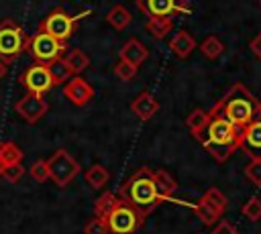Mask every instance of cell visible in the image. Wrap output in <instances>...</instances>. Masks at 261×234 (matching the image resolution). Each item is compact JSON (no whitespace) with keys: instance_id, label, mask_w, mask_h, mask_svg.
<instances>
[{"instance_id":"1","label":"cell","mask_w":261,"mask_h":234,"mask_svg":"<svg viewBox=\"0 0 261 234\" xmlns=\"http://www.w3.org/2000/svg\"><path fill=\"white\" fill-rule=\"evenodd\" d=\"M202 147L216 159L218 163L226 161L234 151H239L241 144V128L230 124L216 108L208 112V124L198 136Z\"/></svg>"},{"instance_id":"2","label":"cell","mask_w":261,"mask_h":234,"mask_svg":"<svg viewBox=\"0 0 261 234\" xmlns=\"http://www.w3.org/2000/svg\"><path fill=\"white\" fill-rule=\"evenodd\" d=\"M230 124H234L237 128L247 126L259 112H261V102L243 85V83H234L222 98L220 102H216L214 106Z\"/></svg>"},{"instance_id":"3","label":"cell","mask_w":261,"mask_h":234,"mask_svg":"<svg viewBox=\"0 0 261 234\" xmlns=\"http://www.w3.org/2000/svg\"><path fill=\"white\" fill-rule=\"evenodd\" d=\"M118 197L128 201L130 206L139 208L145 216L161 201V195L157 191V185L153 181V175H151V169L147 167H141L137 173H133L120 187L118 191Z\"/></svg>"},{"instance_id":"4","label":"cell","mask_w":261,"mask_h":234,"mask_svg":"<svg viewBox=\"0 0 261 234\" xmlns=\"http://www.w3.org/2000/svg\"><path fill=\"white\" fill-rule=\"evenodd\" d=\"M31 37L14 20L6 18L0 22V61L4 65L14 63L29 47Z\"/></svg>"},{"instance_id":"5","label":"cell","mask_w":261,"mask_h":234,"mask_svg":"<svg viewBox=\"0 0 261 234\" xmlns=\"http://www.w3.org/2000/svg\"><path fill=\"white\" fill-rule=\"evenodd\" d=\"M104 220L108 224V234H135L141 228L145 214L139 208L118 197V203Z\"/></svg>"},{"instance_id":"6","label":"cell","mask_w":261,"mask_h":234,"mask_svg":"<svg viewBox=\"0 0 261 234\" xmlns=\"http://www.w3.org/2000/svg\"><path fill=\"white\" fill-rule=\"evenodd\" d=\"M47 169H49V179L57 187H65L67 183L73 181V177L80 173V163L65 151L57 149L49 159H47Z\"/></svg>"},{"instance_id":"7","label":"cell","mask_w":261,"mask_h":234,"mask_svg":"<svg viewBox=\"0 0 261 234\" xmlns=\"http://www.w3.org/2000/svg\"><path fill=\"white\" fill-rule=\"evenodd\" d=\"M77 20H80V16H71V14H67L63 8H55L53 12H49V14L41 20L39 31H43V33L51 35L53 39L65 43V41L75 33Z\"/></svg>"},{"instance_id":"8","label":"cell","mask_w":261,"mask_h":234,"mask_svg":"<svg viewBox=\"0 0 261 234\" xmlns=\"http://www.w3.org/2000/svg\"><path fill=\"white\" fill-rule=\"evenodd\" d=\"M65 49H67L65 43L53 39L51 35H47V33H43V31H37V35L31 37L29 47H27V51L33 55V59H35L37 63H43V65H47V63L59 59V57L65 53Z\"/></svg>"},{"instance_id":"9","label":"cell","mask_w":261,"mask_h":234,"mask_svg":"<svg viewBox=\"0 0 261 234\" xmlns=\"http://www.w3.org/2000/svg\"><path fill=\"white\" fill-rule=\"evenodd\" d=\"M18 81L24 85V90H27L29 94H39V96H43L45 92H49V90L53 87L49 69H47V65H43V63H35V65L27 67V69L18 75Z\"/></svg>"},{"instance_id":"10","label":"cell","mask_w":261,"mask_h":234,"mask_svg":"<svg viewBox=\"0 0 261 234\" xmlns=\"http://www.w3.org/2000/svg\"><path fill=\"white\" fill-rule=\"evenodd\" d=\"M14 110H16V114H18L27 124H35V122H39V120L47 114L49 104L45 102L43 96H39V94H29V92H27V94L14 104Z\"/></svg>"},{"instance_id":"11","label":"cell","mask_w":261,"mask_h":234,"mask_svg":"<svg viewBox=\"0 0 261 234\" xmlns=\"http://www.w3.org/2000/svg\"><path fill=\"white\" fill-rule=\"evenodd\" d=\"M239 149H243L251 159H261V112L241 128Z\"/></svg>"},{"instance_id":"12","label":"cell","mask_w":261,"mask_h":234,"mask_svg":"<svg viewBox=\"0 0 261 234\" xmlns=\"http://www.w3.org/2000/svg\"><path fill=\"white\" fill-rule=\"evenodd\" d=\"M63 96H65L71 104L84 106V104H88V102L92 100L94 90H92V85H90L82 75H73L71 79L65 81V85H63Z\"/></svg>"},{"instance_id":"13","label":"cell","mask_w":261,"mask_h":234,"mask_svg":"<svg viewBox=\"0 0 261 234\" xmlns=\"http://www.w3.org/2000/svg\"><path fill=\"white\" fill-rule=\"evenodd\" d=\"M137 6L139 10L151 18H165V16H171L175 14V6H173V0H137Z\"/></svg>"},{"instance_id":"14","label":"cell","mask_w":261,"mask_h":234,"mask_svg":"<svg viewBox=\"0 0 261 234\" xmlns=\"http://www.w3.org/2000/svg\"><path fill=\"white\" fill-rule=\"evenodd\" d=\"M118 55H120L122 61H128L130 65L139 67V65L149 57V51H147V47H145L141 41H137V39H128V41L120 47Z\"/></svg>"},{"instance_id":"15","label":"cell","mask_w":261,"mask_h":234,"mask_svg":"<svg viewBox=\"0 0 261 234\" xmlns=\"http://www.w3.org/2000/svg\"><path fill=\"white\" fill-rule=\"evenodd\" d=\"M130 110H133L141 120H149V118H153V114L159 110V102H157L149 92H143V94H139V96L133 100Z\"/></svg>"},{"instance_id":"16","label":"cell","mask_w":261,"mask_h":234,"mask_svg":"<svg viewBox=\"0 0 261 234\" xmlns=\"http://www.w3.org/2000/svg\"><path fill=\"white\" fill-rule=\"evenodd\" d=\"M169 49L173 51L175 57L186 59L194 49H196V41L188 31H177L171 39H169Z\"/></svg>"},{"instance_id":"17","label":"cell","mask_w":261,"mask_h":234,"mask_svg":"<svg viewBox=\"0 0 261 234\" xmlns=\"http://www.w3.org/2000/svg\"><path fill=\"white\" fill-rule=\"evenodd\" d=\"M151 175H153V181L157 185V191H159L161 199H169L175 193V189H177L175 179L167 171H163V169H151Z\"/></svg>"},{"instance_id":"18","label":"cell","mask_w":261,"mask_h":234,"mask_svg":"<svg viewBox=\"0 0 261 234\" xmlns=\"http://www.w3.org/2000/svg\"><path fill=\"white\" fill-rule=\"evenodd\" d=\"M63 61H65V65L69 67L71 75H80V73H82L84 69H88V65H90V57H88L82 49H69L67 55L63 57Z\"/></svg>"},{"instance_id":"19","label":"cell","mask_w":261,"mask_h":234,"mask_svg":"<svg viewBox=\"0 0 261 234\" xmlns=\"http://www.w3.org/2000/svg\"><path fill=\"white\" fill-rule=\"evenodd\" d=\"M145 28L151 33L153 39H163V37H167V35L171 33L173 20H171V16H165V18H155V16H151V18H147Z\"/></svg>"},{"instance_id":"20","label":"cell","mask_w":261,"mask_h":234,"mask_svg":"<svg viewBox=\"0 0 261 234\" xmlns=\"http://www.w3.org/2000/svg\"><path fill=\"white\" fill-rule=\"evenodd\" d=\"M86 183L90 185V187H94V189H102L106 183H108V179H110V173H108V169L104 167V165H92L88 171H86Z\"/></svg>"},{"instance_id":"21","label":"cell","mask_w":261,"mask_h":234,"mask_svg":"<svg viewBox=\"0 0 261 234\" xmlns=\"http://www.w3.org/2000/svg\"><path fill=\"white\" fill-rule=\"evenodd\" d=\"M196 216H198L206 226H212V224H216V222L220 220L222 214H220V212H218V210H216V208L202 195L200 201L196 203Z\"/></svg>"},{"instance_id":"22","label":"cell","mask_w":261,"mask_h":234,"mask_svg":"<svg viewBox=\"0 0 261 234\" xmlns=\"http://www.w3.org/2000/svg\"><path fill=\"white\" fill-rule=\"evenodd\" d=\"M47 69H49V75H51L53 85H61V83H65L67 79L73 77L71 71H69V67H67L65 61H63V57H59V59L47 63Z\"/></svg>"},{"instance_id":"23","label":"cell","mask_w":261,"mask_h":234,"mask_svg":"<svg viewBox=\"0 0 261 234\" xmlns=\"http://www.w3.org/2000/svg\"><path fill=\"white\" fill-rule=\"evenodd\" d=\"M106 20H108V24L112 26V28H116V31H122V28H126L128 26V22L133 20L130 18V12L124 8V6H112L110 10H108V14H106Z\"/></svg>"},{"instance_id":"24","label":"cell","mask_w":261,"mask_h":234,"mask_svg":"<svg viewBox=\"0 0 261 234\" xmlns=\"http://www.w3.org/2000/svg\"><path fill=\"white\" fill-rule=\"evenodd\" d=\"M24 157V153L20 151V147L12 140H6V142H0V161L8 167V165H14V163H20Z\"/></svg>"},{"instance_id":"25","label":"cell","mask_w":261,"mask_h":234,"mask_svg":"<svg viewBox=\"0 0 261 234\" xmlns=\"http://www.w3.org/2000/svg\"><path fill=\"white\" fill-rule=\"evenodd\" d=\"M116 203H118V195H114L112 191H104V193L94 201V214H96L98 218H106V216L114 210Z\"/></svg>"},{"instance_id":"26","label":"cell","mask_w":261,"mask_h":234,"mask_svg":"<svg viewBox=\"0 0 261 234\" xmlns=\"http://www.w3.org/2000/svg\"><path fill=\"white\" fill-rule=\"evenodd\" d=\"M186 122H188V128H190V132H192V136L198 138V136L202 134V130L206 128V124H208V112L202 110V108H196V110L188 116Z\"/></svg>"},{"instance_id":"27","label":"cell","mask_w":261,"mask_h":234,"mask_svg":"<svg viewBox=\"0 0 261 234\" xmlns=\"http://www.w3.org/2000/svg\"><path fill=\"white\" fill-rule=\"evenodd\" d=\"M200 51L204 53L206 59H218V57L222 55V51H224V45H222V41H220L216 35H208V37L202 41Z\"/></svg>"},{"instance_id":"28","label":"cell","mask_w":261,"mask_h":234,"mask_svg":"<svg viewBox=\"0 0 261 234\" xmlns=\"http://www.w3.org/2000/svg\"><path fill=\"white\" fill-rule=\"evenodd\" d=\"M204 197H206V199H208L220 214H224V210H226V206H228V199L224 197V193H222L218 187H210V189H206Z\"/></svg>"},{"instance_id":"29","label":"cell","mask_w":261,"mask_h":234,"mask_svg":"<svg viewBox=\"0 0 261 234\" xmlns=\"http://www.w3.org/2000/svg\"><path fill=\"white\" fill-rule=\"evenodd\" d=\"M243 214H245L251 222L261 220V199H259L257 195L249 197V199L245 201V206H243Z\"/></svg>"},{"instance_id":"30","label":"cell","mask_w":261,"mask_h":234,"mask_svg":"<svg viewBox=\"0 0 261 234\" xmlns=\"http://www.w3.org/2000/svg\"><path fill=\"white\" fill-rule=\"evenodd\" d=\"M245 177L253 185L261 187V159H251V163L245 167Z\"/></svg>"},{"instance_id":"31","label":"cell","mask_w":261,"mask_h":234,"mask_svg":"<svg viewBox=\"0 0 261 234\" xmlns=\"http://www.w3.org/2000/svg\"><path fill=\"white\" fill-rule=\"evenodd\" d=\"M114 73H116V77H120L122 81H130L135 75H137V67L135 65H130L128 61H118L116 65H114Z\"/></svg>"},{"instance_id":"32","label":"cell","mask_w":261,"mask_h":234,"mask_svg":"<svg viewBox=\"0 0 261 234\" xmlns=\"http://www.w3.org/2000/svg\"><path fill=\"white\" fill-rule=\"evenodd\" d=\"M29 173H31V177H33V179H35L37 183H43V181H47V179H49V169H47V161H35V163L31 165Z\"/></svg>"},{"instance_id":"33","label":"cell","mask_w":261,"mask_h":234,"mask_svg":"<svg viewBox=\"0 0 261 234\" xmlns=\"http://www.w3.org/2000/svg\"><path fill=\"white\" fill-rule=\"evenodd\" d=\"M24 175V167H22V163H14V165H8L4 171H2V179L4 181H8V183H16L20 177Z\"/></svg>"},{"instance_id":"34","label":"cell","mask_w":261,"mask_h":234,"mask_svg":"<svg viewBox=\"0 0 261 234\" xmlns=\"http://www.w3.org/2000/svg\"><path fill=\"white\" fill-rule=\"evenodd\" d=\"M84 234H108V224L104 218H92L86 226H84Z\"/></svg>"},{"instance_id":"35","label":"cell","mask_w":261,"mask_h":234,"mask_svg":"<svg viewBox=\"0 0 261 234\" xmlns=\"http://www.w3.org/2000/svg\"><path fill=\"white\" fill-rule=\"evenodd\" d=\"M210 234H239V230H237L230 222H224V220H222V222H218V224L214 226V230H212Z\"/></svg>"},{"instance_id":"36","label":"cell","mask_w":261,"mask_h":234,"mask_svg":"<svg viewBox=\"0 0 261 234\" xmlns=\"http://www.w3.org/2000/svg\"><path fill=\"white\" fill-rule=\"evenodd\" d=\"M251 51L255 53V57H259V59H261V33L251 41Z\"/></svg>"},{"instance_id":"37","label":"cell","mask_w":261,"mask_h":234,"mask_svg":"<svg viewBox=\"0 0 261 234\" xmlns=\"http://www.w3.org/2000/svg\"><path fill=\"white\" fill-rule=\"evenodd\" d=\"M6 67H8V65H4V63L0 61V79H2L4 75H6Z\"/></svg>"},{"instance_id":"38","label":"cell","mask_w":261,"mask_h":234,"mask_svg":"<svg viewBox=\"0 0 261 234\" xmlns=\"http://www.w3.org/2000/svg\"><path fill=\"white\" fill-rule=\"evenodd\" d=\"M4 169H6V165H4L2 161H0V175H2V171H4Z\"/></svg>"}]
</instances>
